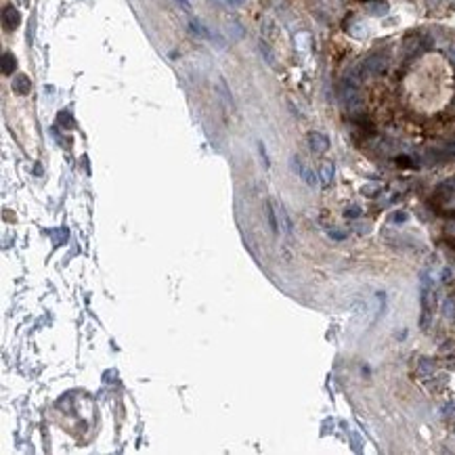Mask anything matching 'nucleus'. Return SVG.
I'll return each instance as SVG.
<instances>
[{"instance_id":"nucleus-1","label":"nucleus","mask_w":455,"mask_h":455,"mask_svg":"<svg viewBox=\"0 0 455 455\" xmlns=\"http://www.w3.org/2000/svg\"><path fill=\"white\" fill-rule=\"evenodd\" d=\"M19 23H21V15H19V11L15 9L13 4H4L2 6V25L4 30H17Z\"/></svg>"},{"instance_id":"nucleus-2","label":"nucleus","mask_w":455,"mask_h":455,"mask_svg":"<svg viewBox=\"0 0 455 455\" xmlns=\"http://www.w3.org/2000/svg\"><path fill=\"white\" fill-rule=\"evenodd\" d=\"M11 88H13V92H15V95L25 97V95H30V90H32V80L25 76V73H19V76L13 78Z\"/></svg>"},{"instance_id":"nucleus-3","label":"nucleus","mask_w":455,"mask_h":455,"mask_svg":"<svg viewBox=\"0 0 455 455\" xmlns=\"http://www.w3.org/2000/svg\"><path fill=\"white\" fill-rule=\"evenodd\" d=\"M273 204H275V210H277V220H279L281 231H283L285 235H290V233H292V220H290V216H287L285 208L279 202H275V199H273Z\"/></svg>"},{"instance_id":"nucleus-4","label":"nucleus","mask_w":455,"mask_h":455,"mask_svg":"<svg viewBox=\"0 0 455 455\" xmlns=\"http://www.w3.org/2000/svg\"><path fill=\"white\" fill-rule=\"evenodd\" d=\"M216 90H218L220 99H223L225 107H229V109H235V101H233V95H231L229 86H227V82H225V78H220V80H218V84H216Z\"/></svg>"},{"instance_id":"nucleus-5","label":"nucleus","mask_w":455,"mask_h":455,"mask_svg":"<svg viewBox=\"0 0 455 455\" xmlns=\"http://www.w3.org/2000/svg\"><path fill=\"white\" fill-rule=\"evenodd\" d=\"M309 143H311V149L317 151V153H323L327 147H330V140L321 135V132H311V135H309Z\"/></svg>"},{"instance_id":"nucleus-6","label":"nucleus","mask_w":455,"mask_h":455,"mask_svg":"<svg viewBox=\"0 0 455 455\" xmlns=\"http://www.w3.org/2000/svg\"><path fill=\"white\" fill-rule=\"evenodd\" d=\"M15 70H17V59H15V55L13 52H2V73L4 76H11V73H15Z\"/></svg>"},{"instance_id":"nucleus-7","label":"nucleus","mask_w":455,"mask_h":455,"mask_svg":"<svg viewBox=\"0 0 455 455\" xmlns=\"http://www.w3.org/2000/svg\"><path fill=\"white\" fill-rule=\"evenodd\" d=\"M266 218H269V227L273 233H279V220H277V210H275V204L273 199L266 202Z\"/></svg>"},{"instance_id":"nucleus-8","label":"nucleus","mask_w":455,"mask_h":455,"mask_svg":"<svg viewBox=\"0 0 455 455\" xmlns=\"http://www.w3.org/2000/svg\"><path fill=\"white\" fill-rule=\"evenodd\" d=\"M367 70L371 73H380L386 70V59H380V57H371L369 61H367Z\"/></svg>"},{"instance_id":"nucleus-9","label":"nucleus","mask_w":455,"mask_h":455,"mask_svg":"<svg viewBox=\"0 0 455 455\" xmlns=\"http://www.w3.org/2000/svg\"><path fill=\"white\" fill-rule=\"evenodd\" d=\"M227 32H229V36L233 40H239V38H244V28L239 25L237 21H229L227 23Z\"/></svg>"},{"instance_id":"nucleus-10","label":"nucleus","mask_w":455,"mask_h":455,"mask_svg":"<svg viewBox=\"0 0 455 455\" xmlns=\"http://www.w3.org/2000/svg\"><path fill=\"white\" fill-rule=\"evenodd\" d=\"M57 120H59V124H61L63 128H73V126H76V124H73L71 113H68V111H61V113L57 116Z\"/></svg>"},{"instance_id":"nucleus-11","label":"nucleus","mask_w":455,"mask_h":455,"mask_svg":"<svg viewBox=\"0 0 455 455\" xmlns=\"http://www.w3.org/2000/svg\"><path fill=\"white\" fill-rule=\"evenodd\" d=\"M332 176H333V166L332 164H325L323 168H321V180L327 185V183H332Z\"/></svg>"},{"instance_id":"nucleus-12","label":"nucleus","mask_w":455,"mask_h":455,"mask_svg":"<svg viewBox=\"0 0 455 455\" xmlns=\"http://www.w3.org/2000/svg\"><path fill=\"white\" fill-rule=\"evenodd\" d=\"M258 151H260V158H262L264 166H266V168H269V166H271V159H269V153H266V147H264V143H262V140H260V143H258Z\"/></svg>"},{"instance_id":"nucleus-13","label":"nucleus","mask_w":455,"mask_h":455,"mask_svg":"<svg viewBox=\"0 0 455 455\" xmlns=\"http://www.w3.org/2000/svg\"><path fill=\"white\" fill-rule=\"evenodd\" d=\"M302 176H304V180H306L309 185H315V183H317L315 172H311V170H302Z\"/></svg>"},{"instance_id":"nucleus-14","label":"nucleus","mask_w":455,"mask_h":455,"mask_svg":"<svg viewBox=\"0 0 455 455\" xmlns=\"http://www.w3.org/2000/svg\"><path fill=\"white\" fill-rule=\"evenodd\" d=\"M376 191H380L378 185H367V187H363V193H365V195H376Z\"/></svg>"},{"instance_id":"nucleus-15","label":"nucleus","mask_w":455,"mask_h":455,"mask_svg":"<svg viewBox=\"0 0 455 455\" xmlns=\"http://www.w3.org/2000/svg\"><path fill=\"white\" fill-rule=\"evenodd\" d=\"M344 214H346V216H350V218H354V216H359V214H361V210L357 208V206H352V208H349Z\"/></svg>"},{"instance_id":"nucleus-16","label":"nucleus","mask_w":455,"mask_h":455,"mask_svg":"<svg viewBox=\"0 0 455 455\" xmlns=\"http://www.w3.org/2000/svg\"><path fill=\"white\" fill-rule=\"evenodd\" d=\"M453 306H455V304H453V300H449V302H445V315H447V317H451V315H453Z\"/></svg>"},{"instance_id":"nucleus-17","label":"nucleus","mask_w":455,"mask_h":455,"mask_svg":"<svg viewBox=\"0 0 455 455\" xmlns=\"http://www.w3.org/2000/svg\"><path fill=\"white\" fill-rule=\"evenodd\" d=\"M176 2H178L180 6H183V9H185V11H189V9H191V4H189V0H176Z\"/></svg>"},{"instance_id":"nucleus-18","label":"nucleus","mask_w":455,"mask_h":455,"mask_svg":"<svg viewBox=\"0 0 455 455\" xmlns=\"http://www.w3.org/2000/svg\"><path fill=\"white\" fill-rule=\"evenodd\" d=\"M407 216H405V214H394V220H405Z\"/></svg>"}]
</instances>
